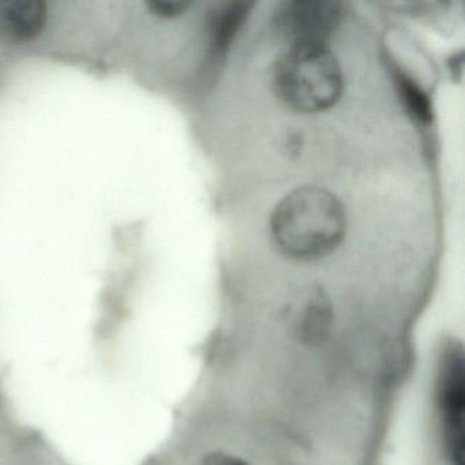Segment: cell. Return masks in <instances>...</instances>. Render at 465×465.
<instances>
[{
    "label": "cell",
    "instance_id": "6da1fadb",
    "mask_svg": "<svg viewBox=\"0 0 465 465\" xmlns=\"http://www.w3.org/2000/svg\"><path fill=\"white\" fill-rule=\"evenodd\" d=\"M271 233L277 249L290 260L320 261L344 241L347 213L328 190L301 187L277 203Z\"/></svg>",
    "mask_w": 465,
    "mask_h": 465
},
{
    "label": "cell",
    "instance_id": "7a4b0ae2",
    "mask_svg": "<svg viewBox=\"0 0 465 465\" xmlns=\"http://www.w3.org/2000/svg\"><path fill=\"white\" fill-rule=\"evenodd\" d=\"M273 89L291 110L318 114L329 110L342 94V72L326 45H291L273 64Z\"/></svg>",
    "mask_w": 465,
    "mask_h": 465
},
{
    "label": "cell",
    "instance_id": "3957f363",
    "mask_svg": "<svg viewBox=\"0 0 465 465\" xmlns=\"http://www.w3.org/2000/svg\"><path fill=\"white\" fill-rule=\"evenodd\" d=\"M438 413L446 454L453 465L464 456L465 382L462 353L449 348L440 364L437 386Z\"/></svg>",
    "mask_w": 465,
    "mask_h": 465
},
{
    "label": "cell",
    "instance_id": "277c9868",
    "mask_svg": "<svg viewBox=\"0 0 465 465\" xmlns=\"http://www.w3.org/2000/svg\"><path fill=\"white\" fill-rule=\"evenodd\" d=\"M341 18L339 4L291 2L279 13V26L291 45H326Z\"/></svg>",
    "mask_w": 465,
    "mask_h": 465
},
{
    "label": "cell",
    "instance_id": "5b68a950",
    "mask_svg": "<svg viewBox=\"0 0 465 465\" xmlns=\"http://www.w3.org/2000/svg\"><path fill=\"white\" fill-rule=\"evenodd\" d=\"M333 307L321 291H312L299 306L291 310V334L304 347L318 348L326 344L333 331Z\"/></svg>",
    "mask_w": 465,
    "mask_h": 465
},
{
    "label": "cell",
    "instance_id": "8992f818",
    "mask_svg": "<svg viewBox=\"0 0 465 465\" xmlns=\"http://www.w3.org/2000/svg\"><path fill=\"white\" fill-rule=\"evenodd\" d=\"M47 21L40 0H0V42L24 45L39 36Z\"/></svg>",
    "mask_w": 465,
    "mask_h": 465
},
{
    "label": "cell",
    "instance_id": "52a82bcc",
    "mask_svg": "<svg viewBox=\"0 0 465 465\" xmlns=\"http://www.w3.org/2000/svg\"><path fill=\"white\" fill-rule=\"evenodd\" d=\"M249 4H228L217 10L212 21V45L216 53L223 54L230 47L236 32L249 15Z\"/></svg>",
    "mask_w": 465,
    "mask_h": 465
},
{
    "label": "cell",
    "instance_id": "ba28073f",
    "mask_svg": "<svg viewBox=\"0 0 465 465\" xmlns=\"http://www.w3.org/2000/svg\"><path fill=\"white\" fill-rule=\"evenodd\" d=\"M400 89H401L402 97L408 110L412 111L413 115L424 124L431 121V104L429 97L420 91L418 85L412 80L408 78H399Z\"/></svg>",
    "mask_w": 465,
    "mask_h": 465
},
{
    "label": "cell",
    "instance_id": "9c48e42d",
    "mask_svg": "<svg viewBox=\"0 0 465 465\" xmlns=\"http://www.w3.org/2000/svg\"><path fill=\"white\" fill-rule=\"evenodd\" d=\"M146 6L157 17L176 18L184 15L187 9L192 6V4H189V2H173V0H152V2L146 4Z\"/></svg>",
    "mask_w": 465,
    "mask_h": 465
},
{
    "label": "cell",
    "instance_id": "30bf717a",
    "mask_svg": "<svg viewBox=\"0 0 465 465\" xmlns=\"http://www.w3.org/2000/svg\"><path fill=\"white\" fill-rule=\"evenodd\" d=\"M194 465H252L243 457L232 453V451L212 450L206 451L203 456H201Z\"/></svg>",
    "mask_w": 465,
    "mask_h": 465
}]
</instances>
